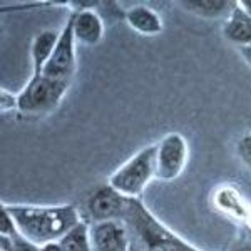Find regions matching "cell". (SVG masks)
<instances>
[{
	"label": "cell",
	"mask_w": 251,
	"mask_h": 251,
	"mask_svg": "<svg viewBox=\"0 0 251 251\" xmlns=\"http://www.w3.org/2000/svg\"><path fill=\"white\" fill-rule=\"evenodd\" d=\"M2 208L7 209V213L14 218L20 236L39 248L47 243L60 241L80 223L74 206L39 208V206L3 204Z\"/></svg>",
	"instance_id": "cell-1"
},
{
	"label": "cell",
	"mask_w": 251,
	"mask_h": 251,
	"mask_svg": "<svg viewBox=\"0 0 251 251\" xmlns=\"http://www.w3.org/2000/svg\"><path fill=\"white\" fill-rule=\"evenodd\" d=\"M124 220L139 240L143 251H200L161 225L136 198L127 200Z\"/></svg>",
	"instance_id": "cell-2"
},
{
	"label": "cell",
	"mask_w": 251,
	"mask_h": 251,
	"mask_svg": "<svg viewBox=\"0 0 251 251\" xmlns=\"http://www.w3.org/2000/svg\"><path fill=\"white\" fill-rule=\"evenodd\" d=\"M156 149L157 146H148L132 156L112 174L109 186L127 200L139 196L152 176H156Z\"/></svg>",
	"instance_id": "cell-3"
},
{
	"label": "cell",
	"mask_w": 251,
	"mask_h": 251,
	"mask_svg": "<svg viewBox=\"0 0 251 251\" xmlns=\"http://www.w3.org/2000/svg\"><path fill=\"white\" fill-rule=\"evenodd\" d=\"M71 84L49 79L46 75H32L19 97V111L25 116H39L57 107Z\"/></svg>",
	"instance_id": "cell-4"
},
{
	"label": "cell",
	"mask_w": 251,
	"mask_h": 251,
	"mask_svg": "<svg viewBox=\"0 0 251 251\" xmlns=\"http://www.w3.org/2000/svg\"><path fill=\"white\" fill-rule=\"evenodd\" d=\"M74 15H71L59 35V42L54 49L50 60L47 62L42 75L49 79L60 80L71 84V79L75 71V50H74Z\"/></svg>",
	"instance_id": "cell-5"
},
{
	"label": "cell",
	"mask_w": 251,
	"mask_h": 251,
	"mask_svg": "<svg viewBox=\"0 0 251 251\" xmlns=\"http://www.w3.org/2000/svg\"><path fill=\"white\" fill-rule=\"evenodd\" d=\"M188 159V143L181 134L171 132L157 144L156 149V177L163 181L174 179L184 169Z\"/></svg>",
	"instance_id": "cell-6"
},
{
	"label": "cell",
	"mask_w": 251,
	"mask_h": 251,
	"mask_svg": "<svg viewBox=\"0 0 251 251\" xmlns=\"http://www.w3.org/2000/svg\"><path fill=\"white\" fill-rule=\"evenodd\" d=\"M127 198H124L121 193H117L111 186H99L89 194L86 201L87 214L94 223L102 221H116L119 218H124Z\"/></svg>",
	"instance_id": "cell-7"
},
{
	"label": "cell",
	"mask_w": 251,
	"mask_h": 251,
	"mask_svg": "<svg viewBox=\"0 0 251 251\" xmlns=\"http://www.w3.org/2000/svg\"><path fill=\"white\" fill-rule=\"evenodd\" d=\"M92 251H129V234L119 220L94 223L91 228Z\"/></svg>",
	"instance_id": "cell-8"
},
{
	"label": "cell",
	"mask_w": 251,
	"mask_h": 251,
	"mask_svg": "<svg viewBox=\"0 0 251 251\" xmlns=\"http://www.w3.org/2000/svg\"><path fill=\"white\" fill-rule=\"evenodd\" d=\"M72 15H74L75 42H80L84 46H96L102 40L104 24L94 10L82 9Z\"/></svg>",
	"instance_id": "cell-9"
},
{
	"label": "cell",
	"mask_w": 251,
	"mask_h": 251,
	"mask_svg": "<svg viewBox=\"0 0 251 251\" xmlns=\"http://www.w3.org/2000/svg\"><path fill=\"white\" fill-rule=\"evenodd\" d=\"M223 35L226 40L238 47L251 46V17L236 3L223 25Z\"/></svg>",
	"instance_id": "cell-10"
},
{
	"label": "cell",
	"mask_w": 251,
	"mask_h": 251,
	"mask_svg": "<svg viewBox=\"0 0 251 251\" xmlns=\"http://www.w3.org/2000/svg\"><path fill=\"white\" fill-rule=\"evenodd\" d=\"M59 35L54 30H44L35 35L32 42V64H34V77L42 75L47 62L50 60L54 49L59 42Z\"/></svg>",
	"instance_id": "cell-11"
},
{
	"label": "cell",
	"mask_w": 251,
	"mask_h": 251,
	"mask_svg": "<svg viewBox=\"0 0 251 251\" xmlns=\"http://www.w3.org/2000/svg\"><path fill=\"white\" fill-rule=\"evenodd\" d=\"M126 20L136 32L144 35H156L163 32V22L152 9L144 5L132 7L126 12Z\"/></svg>",
	"instance_id": "cell-12"
},
{
	"label": "cell",
	"mask_w": 251,
	"mask_h": 251,
	"mask_svg": "<svg viewBox=\"0 0 251 251\" xmlns=\"http://www.w3.org/2000/svg\"><path fill=\"white\" fill-rule=\"evenodd\" d=\"M236 3L238 2H226V0H189V2H179V5L196 17L220 19L223 15L228 17Z\"/></svg>",
	"instance_id": "cell-13"
},
{
	"label": "cell",
	"mask_w": 251,
	"mask_h": 251,
	"mask_svg": "<svg viewBox=\"0 0 251 251\" xmlns=\"http://www.w3.org/2000/svg\"><path fill=\"white\" fill-rule=\"evenodd\" d=\"M64 251H92L91 233L82 221L59 241Z\"/></svg>",
	"instance_id": "cell-14"
},
{
	"label": "cell",
	"mask_w": 251,
	"mask_h": 251,
	"mask_svg": "<svg viewBox=\"0 0 251 251\" xmlns=\"http://www.w3.org/2000/svg\"><path fill=\"white\" fill-rule=\"evenodd\" d=\"M218 204H220L226 213L233 214V216H243V218L248 216V214L245 213V204H243L241 198L238 196L231 188L223 189V191L218 194Z\"/></svg>",
	"instance_id": "cell-15"
},
{
	"label": "cell",
	"mask_w": 251,
	"mask_h": 251,
	"mask_svg": "<svg viewBox=\"0 0 251 251\" xmlns=\"http://www.w3.org/2000/svg\"><path fill=\"white\" fill-rule=\"evenodd\" d=\"M17 233V225H15L14 218L7 213V209L2 208V220H0V234H2V238H14Z\"/></svg>",
	"instance_id": "cell-16"
},
{
	"label": "cell",
	"mask_w": 251,
	"mask_h": 251,
	"mask_svg": "<svg viewBox=\"0 0 251 251\" xmlns=\"http://www.w3.org/2000/svg\"><path fill=\"white\" fill-rule=\"evenodd\" d=\"M236 152L243 163L248 166V168H251V134L243 136L241 139L238 141Z\"/></svg>",
	"instance_id": "cell-17"
},
{
	"label": "cell",
	"mask_w": 251,
	"mask_h": 251,
	"mask_svg": "<svg viewBox=\"0 0 251 251\" xmlns=\"http://www.w3.org/2000/svg\"><path fill=\"white\" fill-rule=\"evenodd\" d=\"M0 102H2V111H15L19 109V97L9 94L7 91H2V97H0Z\"/></svg>",
	"instance_id": "cell-18"
},
{
	"label": "cell",
	"mask_w": 251,
	"mask_h": 251,
	"mask_svg": "<svg viewBox=\"0 0 251 251\" xmlns=\"http://www.w3.org/2000/svg\"><path fill=\"white\" fill-rule=\"evenodd\" d=\"M40 251H64V250L59 241H54V243H47V245L40 246Z\"/></svg>",
	"instance_id": "cell-19"
},
{
	"label": "cell",
	"mask_w": 251,
	"mask_h": 251,
	"mask_svg": "<svg viewBox=\"0 0 251 251\" xmlns=\"http://www.w3.org/2000/svg\"><path fill=\"white\" fill-rule=\"evenodd\" d=\"M240 52L243 55V59L246 60V64L251 67V46H245V47H240Z\"/></svg>",
	"instance_id": "cell-20"
},
{
	"label": "cell",
	"mask_w": 251,
	"mask_h": 251,
	"mask_svg": "<svg viewBox=\"0 0 251 251\" xmlns=\"http://www.w3.org/2000/svg\"><path fill=\"white\" fill-rule=\"evenodd\" d=\"M238 3H240L241 9L251 17V0H241V2H238Z\"/></svg>",
	"instance_id": "cell-21"
},
{
	"label": "cell",
	"mask_w": 251,
	"mask_h": 251,
	"mask_svg": "<svg viewBox=\"0 0 251 251\" xmlns=\"http://www.w3.org/2000/svg\"><path fill=\"white\" fill-rule=\"evenodd\" d=\"M234 251H251V241L243 243V246H240V248H236Z\"/></svg>",
	"instance_id": "cell-22"
},
{
	"label": "cell",
	"mask_w": 251,
	"mask_h": 251,
	"mask_svg": "<svg viewBox=\"0 0 251 251\" xmlns=\"http://www.w3.org/2000/svg\"><path fill=\"white\" fill-rule=\"evenodd\" d=\"M248 220H250V225H251V213L248 214Z\"/></svg>",
	"instance_id": "cell-23"
}]
</instances>
